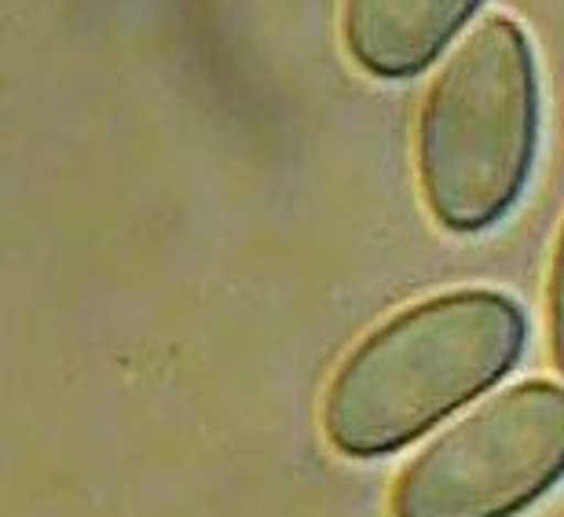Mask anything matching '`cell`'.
<instances>
[{"instance_id": "1", "label": "cell", "mask_w": 564, "mask_h": 517, "mask_svg": "<svg viewBox=\"0 0 564 517\" xmlns=\"http://www.w3.org/2000/svg\"><path fill=\"white\" fill-rule=\"evenodd\" d=\"M528 342L524 312L499 290H451L375 327L323 392V433L348 459L400 452L491 389Z\"/></svg>"}, {"instance_id": "2", "label": "cell", "mask_w": 564, "mask_h": 517, "mask_svg": "<svg viewBox=\"0 0 564 517\" xmlns=\"http://www.w3.org/2000/svg\"><path fill=\"white\" fill-rule=\"evenodd\" d=\"M539 82L532 41L510 15H488L447 55L414 129V162L440 228L473 235L521 198L535 162Z\"/></svg>"}, {"instance_id": "3", "label": "cell", "mask_w": 564, "mask_h": 517, "mask_svg": "<svg viewBox=\"0 0 564 517\" xmlns=\"http://www.w3.org/2000/svg\"><path fill=\"white\" fill-rule=\"evenodd\" d=\"M564 481V389L521 381L440 433L392 488V517H517Z\"/></svg>"}, {"instance_id": "4", "label": "cell", "mask_w": 564, "mask_h": 517, "mask_svg": "<svg viewBox=\"0 0 564 517\" xmlns=\"http://www.w3.org/2000/svg\"><path fill=\"white\" fill-rule=\"evenodd\" d=\"M480 0H345L341 37L375 77H411L436 60Z\"/></svg>"}, {"instance_id": "5", "label": "cell", "mask_w": 564, "mask_h": 517, "mask_svg": "<svg viewBox=\"0 0 564 517\" xmlns=\"http://www.w3.org/2000/svg\"><path fill=\"white\" fill-rule=\"evenodd\" d=\"M546 334H550V356L564 375V224L554 246V265H550L546 283Z\"/></svg>"}]
</instances>
